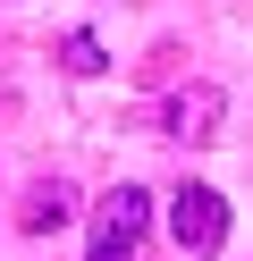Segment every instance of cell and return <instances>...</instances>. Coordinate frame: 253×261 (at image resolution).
Instances as JSON below:
<instances>
[{"label": "cell", "mask_w": 253, "mask_h": 261, "mask_svg": "<svg viewBox=\"0 0 253 261\" xmlns=\"http://www.w3.org/2000/svg\"><path fill=\"white\" fill-rule=\"evenodd\" d=\"M169 236H177L186 253L211 261L219 244H228V202H219L211 186H177V194H169Z\"/></svg>", "instance_id": "obj_2"}, {"label": "cell", "mask_w": 253, "mask_h": 261, "mask_svg": "<svg viewBox=\"0 0 253 261\" xmlns=\"http://www.w3.org/2000/svg\"><path fill=\"white\" fill-rule=\"evenodd\" d=\"M152 236V194L144 186H110L93 202V244H84V261H135Z\"/></svg>", "instance_id": "obj_1"}, {"label": "cell", "mask_w": 253, "mask_h": 261, "mask_svg": "<svg viewBox=\"0 0 253 261\" xmlns=\"http://www.w3.org/2000/svg\"><path fill=\"white\" fill-rule=\"evenodd\" d=\"M219 118H228V93H219V85H186V93H169L160 135H169V143H211Z\"/></svg>", "instance_id": "obj_3"}, {"label": "cell", "mask_w": 253, "mask_h": 261, "mask_svg": "<svg viewBox=\"0 0 253 261\" xmlns=\"http://www.w3.org/2000/svg\"><path fill=\"white\" fill-rule=\"evenodd\" d=\"M59 68H67V76H101V68H110V51H101L93 34H67V42H59Z\"/></svg>", "instance_id": "obj_5"}, {"label": "cell", "mask_w": 253, "mask_h": 261, "mask_svg": "<svg viewBox=\"0 0 253 261\" xmlns=\"http://www.w3.org/2000/svg\"><path fill=\"white\" fill-rule=\"evenodd\" d=\"M17 219H26V236H59V227L76 219V186H67V177H34Z\"/></svg>", "instance_id": "obj_4"}]
</instances>
